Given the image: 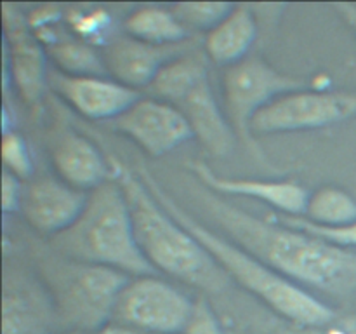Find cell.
I'll list each match as a JSON object with an SVG mask.
<instances>
[{"label": "cell", "mask_w": 356, "mask_h": 334, "mask_svg": "<svg viewBox=\"0 0 356 334\" xmlns=\"http://www.w3.org/2000/svg\"><path fill=\"white\" fill-rule=\"evenodd\" d=\"M68 334H89V333H82V331H72V333Z\"/></svg>", "instance_id": "obj_31"}, {"label": "cell", "mask_w": 356, "mask_h": 334, "mask_svg": "<svg viewBox=\"0 0 356 334\" xmlns=\"http://www.w3.org/2000/svg\"><path fill=\"white\" fill-rule=\"evenodd\" d=\"M101 54L108 75L131 89L139 90L152 86L163 66L188 54V44L155 45L136 40L129 35H117L101 49Z\"/></svg>", "instance_id": "obj_14"}, {"label": "cell", "mask_w": 356, "mask_h": 334, "mask_svg": "<svg viewBox=\"0 0 356 334\" xmlns=\"http://www.w3.org/2000/svg\"><path fill=\"white\" fill-rule=\"evenodd\" d=\"M277 221L292 226L296 230H301V232L309 233V235L318 237V239L327 240L330 244H336V246L344 247V249L356 250V221L351 223V225L339 226V228H325V226H318L315 223L308 221V219L298 218V216L280 214L277 218Z\"/></svg>", "instance_id": "obj_25"}, {"label": "cell", "mask_w": 356, "mask_h": 334, "mask_svg": "<svg viewBox=\"0 0 356 334\" xmlns=\"http://www.w3.org/2000/svg\"><path fill=\"white\" fill-rule=\"evenodd\" d=\"M356 115V94L299 89L264 106L250 122V132L309 131L348 120Z\"/></svg>", "instance_id": "obj_9"}, {"label": "cell", "mask_w": 356, "mask_h": 334, "mask_svg": "<svg viewBox=\"0 0 356 334\" xmlns=\"http://www.w3.org/2000/svg\"><path fill=\"white\" fill-rule=\"evenodd\" d=\"M195 301L169 282L145 275L127 282L115 303L111 320L148 334H183Z\"/></svg>", "instance_id": "obj_8"}, {"label": "cell", "mask_w": 356, "mask_h": 334, "mask_svg": "<svg viewBox=\"0 0 356 334\" xmlns=\"http://www.w3.org/2000/svg\"><path fill=\"white\" fill-rule=\"evenodd\" d=\"M42 273L59 322L82 333H96L110 322L118 294L131 280L115 268L65 256L45 261Z\"/></svg>", "instance_id": "obj_5"}, {"label": "cell", "mask_w": 356, "mask_h": 334, "mask_svg": "<svg viewBox=\"0 0 356 334\" xmlns=\"http://www.w3.org/2000/svg\"><path fill=\"white\" fill-rule=\"evenodd\" d=\"M52 246L70 260L115 268L132 277L155 275L136 242L131 209L120 184L110 181L89 191L86 207Z\"/></svg>", "instance_id": "obj_4"}, {"label": "cell", "mask_w": 356, "mask_h": 334, "mask_svg": "<svg viewBox=\"0 0 356 334\" xmlns=\"http://www.w3.org/2000/svg\"><path fill=\"white\" fill-rule=\"evenodd\" d=\"M70 24L73 26L75 33L79 35L80 40L87 42L90 45H101V49L110 44L117 35L113 33V19L110 14L94 10V13L86 14H73L70 17Z\"/></svg>", "instance_id": "obj_23"}, {"label": "cell", "mask_w": 356, "mask_h": 334, "mask_svg": "<svg viewBox=\"0 0 356 334\" xmlns=\"http://www.w3.org/2000/svg\"><path fill=\"white\" fill-rule=\"evenodd\" d=\"M87 197L59 177H40L24 186L21 214L38 233L56 237L79 219Z\"/></svg>", "instance_id": "obj_13"}, {"label": "cell", "mask_w": 356, "mask_h": 334, "mask_svg": "<svg viewBox=\"0 0 356 334\" xmlns=\"http://www.w3.org/2000/svg\"><path fill=\"white\" fill-rule=\"evenodd\" d=\"M334 7H336V10L339 13V16L344 19V23H346L356 35V3L341 2V3H336Z\"/></svg>", "instance_id": "obj_30"}, {"label": "cell", "mask_w": 356, "mask_h": 334, "mask_svg": "<svg viewBox=\"0 0 356 334\" xmlns=\"http://www.w3.org/2000/svg\"><path fill=\"white\" fill-rule=\"evenodd\" d=\"M47 54L58 72L73 77H106L108 70L103 54L94 45L75 38V40H56L47 44Z\"/></svg>", "instance_id": "obj_20"}, {"label": "cell", "mask_w": 356, "mask_h": 334, "mask_svg": "<svg viewBox=\"0 0 356 334\" xmlns=\"http://www.w3.org/2000/svg\"><path fill=\"white\" fill-rule=\"evenodd\" d=\"M183 334H225V331L211 306L204 299H198L195 301L193 312H191Z\"/></svg>", "instance_id": "obj_26"}, {"label": "cell", "mask_w": 356, "mask_h": 334, "mask_svg": "<svg viewBox=\"0 0 356 334\" xmlns=\"http://www.w3.org/2000/svg\"><path fill=\"white\" fill-rule=\"evenodd\" d=\"M305 89V80L285 75L259 58H245L226 68L222 93L228 120L236 136L256 148L250 122L264 106L284 94Z\"/></svg>", "instance_id": "obj_7"}, {"label": "cell", "mask_w": 356, "mask_h": 334, "mask_svg": "<svg viewBox=\"0 0 356 334\" xmlns=\"http://www.w3.org/2000/svg\"><path fill=\"white\" fill-rule=\"evenodd\" d=\"M92 334H148V333L136 329V327L125 326V324H118V322H113V320H110L106 326H103L101 329H97L96 333Z\"/></svg>", "instance_id": "obj_29"}, {"label": "cell", "mask_w": 356, "mask_h": 334, "mask_svg": "<svg viewBox=\"0 0 356 334\" xmlns=\"http://www.w3.org/2000/svg\"><path fill=\"white\" fill-rule=\"evenodd\" d=\"M193 195L232 242L289 280L329 294H348L356 289V250L344 249L277 219L266 221L249 214L204 184H197Z\"/></svg>", "instance_id": "obj_1"}, {"label": "cell", "mask_w": 356, "mask_h": 334, "mask_svg": "<svg viewBox=\"0 0 356 334\" xmlns=\"http://www.w3.org/2000/svg\"><path fill=\"white\" fill-rule=\"evenodd\" d=\"M124 31L136 40L155 45L184 44L188 38V28L172 10L152 6L129 14L124 21Z\"/></svg>", "instance_id": "obj_19"}, {"label": "cell", "mask_w": 356, "mask_h": 334, "mask_svg": "<svg viewBox=\"0 0 356 334\" xmlns=\"http://www.w3.org/2000/svg\"><path fill=\"white\" fill-rule=\"evenodd\" d=\"M325 334H356V315L336 319L327 326Z\"/></svg>", "instance_id": "obj_28"}, {"label": "cell", "mask_w": 356, "mask_h": 334, "mask_svg": "<svg viewBox=\"0 0 356 334\" xmlns=\"http://www.w3.org/2000/svg\"><path fill=\"white\" fill-rule=\"evenodd\" d=\"M2 162L3 170L14 174L21 181L33 174V159L28 143L16 131H6L2 134Z\"/></svg>", "instance_id": "obj_24"}, {"label": "cell", "mask_w": 356, "mask_h": 334, "mask_svg": "<svg viewBox=\"0 0 356 334\" xmlns=\"http://www.w3.org/2000/svg\"><path fill=\"white\" fill-rule=\"evenodd\" d=\"M47 84L73 110L90 120H115L141 97L139 90L106 77H73L49 70Z\"/></svg>", "instance_id": "obj_11"}, {"label": "cell", "mask_w": 356, "mask_h": 334, "mask_svg": "<svg viewBox=\"0 0 356 334\" xmlns=\"http://www.w3.org/2000/svg\"><path fill=\"white\" fill-rule=\"evenodd\" d=\"M52 166L59 180L76 190H96L111 180V164L94 143L73 131L58 136L51 148Z\"/></svg>", "instance_id": "obj_17"}, {"label": "cell", "mask_w": 356, "mask_h": 334, "mask_svg": "<svg viewBox=\"0 0 356 334\" xmlns=\"http://www.w3.org/2000/svg\"><path fill=\"white\" fill-rule=\"evenodd\" d=\"M23 190L19 177L3 170L2 176V209L3 212L21 211V202H23Z\"/></svg>", "instance_id": "obj_27"}, {"label": "cell", "mask_w": 356, "mask_h": 334, "mask_svg": "<svg viewBox=\"0 0 356 334\" xmlns=\"http://www.w3.org/2000/svg\"><path fill=\"white\" fill-rule=\"evenodd\" d=\"M139 177L145 181L146 186L163 205V209L207 249V253L218 261L219 267L226 271L229 278L236 280L242 287L257 296L278 315L306 327L329 326L337 319L336 312L320 301L316 296L309 294L301 285L289 280L287 277L278 273L277 270L268 267L266 263L257 260L256 256L247 253L229 239L205 226L200 219L181 207L179 202L174 200L170 193H167L165 188L153 177V174L146 167H141Z\"/></svg>", "instance_id": "obj_3"}, {"label": "cell", "mask_w": 356, "mask_h": 334, "mask_svg": "<svg viewBox=\"0 0 356 334\" xmlns=\"http://www.w3.org/2000/svg\"><path fill=\"white\" fill-rule=\"evenodd\" d=\"M111 177L124 190L131 209L136 242L155 270L193 287L221 292L232 278L204 246L163 209L145 181L111 157Z\"/></svg>", "instance_id": "obj_2"}, {"label": "cell", "mask_w": 356, "mask_h": 334, "mask_svg": "<svg viewBox=\"0 0 356 334\" xmlns=\"http://www.w3.org/2000/svg\"><path fill=\"white\" fill-rule=\"evenodd\" d=\"M3 24L7 45L10 47L13 82L17 86L23 100L33 106L40 101L45 86H49V70L45 66L47 52L42 47L40 40L31 35L28 23L19 14L9 16L6 13Z\"/></svg>", "instance_id": "obj_16"}, {"label": "cell", "mask_w": 356, "mask_h": 334, "mask_svg": "<svg viewBox=\"0 0 356 334\" xmlns=\"http://www.w3.org/2000/svg\"><path fill=\"white\" fill-rule=\"evenodd\" d=\"M302 218L325 228L351 225L356 221V200L341 188L323 186L309 193Z\"/></svg>", "instance_id": "obj_21"}, {"label": "cell", "mask_w": 356, "mask_h": 334, "mask_svg": "<svg viewBox=\"0 0 356 334\" xmlns=\"http://www.w3.org/2000/svg\"><path fill=\"white\" fill-rule=\"evenodd\" d=\"M188 166L191 173L198 177L200 184L216 193L256 198L285 216H298V218L305 216L309 191L301 184L291 183V181H261L219 176L202 160H193Z\"/></svg>", "instance_id": "obj_15"}, {"label": "cell", "mask_w": 356, "mask_h": 334, "mask_svg": "<svg viewBox=\"0 0 356 334\" xmlns=\"http://www.w3.org/2000/svg\"><path fill=\"white\" fill-rule=\"evenodd\" d=\"M148 89L183 113L195 139L207 152L216 157L232 153L236 132L216 100L204 59L195 54L174 59L160 70Z\"/></svg>", "instance_id": "obj_6"}, {"label": "cell", "mask_w": 356, "mask_h": 334, "mask_svg": "<svg viewBox=\"0 0 356 334\" xmlns=\"http://www.w3.org/2000/svg\"><path fill=\"white\" fill-rule=\"evenodd\" d=\"M110 124L152 157L165 155L195 138L183 113L159 97H139Z\"/></svg>", "instance_id": "obj_10"}, {"label": "cell", "mask_w": 356, "mask_h": 334, "mask_svg": "<svg viewBox=\"0 0 356 334\" xmlns=\"http://www.w3.org/2000/svg\"><path fill=\"white\" fill-rule=\"evenodd\" d=\"M235 6L229 2H181L174 3L172 13L186 28L211 31L218 26Z\"/></svg>", "instance_id": "obj_22"}, {"label": "cell", "mask_w": 356, "mask_h": 334, "mask_svg": "<svg viewBox=\"0 0 356 334\" xmlns=\"http://www.w3.org/2000/svg\"><path fill=\"white\" fill-rule=\"evenodd\" d=\"M257 37V24L245 6L235 9L205 35V52L216 63L229 68L247 58Z\"/></svg>", "instance_id": "obj_18"}, {"label": "cell", "mask_w": 356, "mask_h": 334, "mask_svg": "<svg viewBox=\"0 0 356 334\" xmlns=\"http://www.w3.org/2000/svg\"><path fill=\"white\" fill-rule=\"evenodd\" d=\"M58 322L54 301L44 282L13 271L3 278L2 334H49Z\"/></svg>", "instance_id": "obj_12"}]
</instances>
